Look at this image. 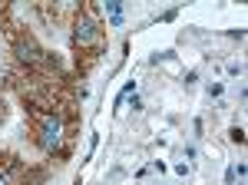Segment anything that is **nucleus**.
<instances>
[{"instance_id":"obj_4","label":"nucleus","mask_w":248,"mask_h":185,"mask_svg":"<svg viewBox=\"0 0 248 185\" xmlns=\"http://www.w3.org/2000/svg\"><path fill=\"white\" fill-rule=\"evenodd\" d=\"M73 63H77V76H90L96 70V63H99V56L103 53H96V50H86V46H73Z\"/></svg>"},{"instance_id":"obj_8","label":"nucleus","mask_w":248,"mask_h":185,"mask_svg":"<svg viewBox=\"0 0 248 185\" xmlns=\"http://www.w3.org/2000/svg\"><path fill=\"white\" fill-rule=\"evenodd\" d=\"M238 185H245V179H238Z\"/></svg>"},{"instance_id":"obj_2","label":"nucleus","mask_w":248,"mask_h":185,"mask_svg":"<svg viewBox=\"0 0 248 185\" xmlns=\"http://www.w3.org/2000/svg\"><path fill=\"white\" fill-rule=\"evenodd\" d=\"M20 103H23V109H27V119H46V116H57L53 103H50V96H46L43 90H23V92H20Z\"/></svg>"},{"instance_id":"obj_5","label":"nucleus","mask_w":248,"mask_h":185,"mask_svg":"<svg viewBox=\"0 0 248 185\" xmlns=\"http://www.w3.org/2000/svg\"><path fill=\"white\" fill-rule=\"evenodd\" d=\"M14 162H20L17 152H10V149H0V172H7V169L14 166Z\"/></svg>"},{"instance_id":"obj_6","label":"nucleus","mask_w":248,"mask_h":185,"mask_svg":"<svg viewBox=\"0 0 248 185\" xmlns=\"http://www.w3.org/2000/svg\"><path fill=\"white\" fill-rule=\"evenodd\" d=\"M229 139L235 142V146H245V129H242V126H232V129H229Z\"/></svg>"},{"instance_id":"obj_1","label":"nucleus","mask_w":248,"mask_h":185,"mask_svg":"<svg viewBox=\"0 0 248 185\" xmlns=\"http://www.w3.org/2000/svg\"><path fill=\"white\" fill-rule=\"evenodd\" d=\"M70 27H73V46H86V50H96V53H106V33L99 30V23L77 14V20Z\"/></svg>"},{"instance_id":"obj_7","label":"nucleus","mask_w":248,"mask_h":185,"mask_svg":"<svg viewBox=\"0 0 248 185\" xmlns=\"http://www.w3.org/2000/svg\"><path fill=\"white\" fill-rule=\"evenodd\" d=\"M7 112H10V109H7V103L0 99V123H7Z\"/></svg>"},{"instance_id":"obj_3","label":"nucleus","mask_w":248,"mask_h":185,"mask_svg":"<svg viewBox=\"0 0 248 185\" xmlns=\"http://www.w3.org/2000/svg\"><path fill=\"white\" fill-rule=\"evenodd\" d=\"M0 30H3V37H7L10 46H17V43H23V40L30 37V30L14 17V7H10V3H3V7H0Z\"/></svg>"}]
</instances>
